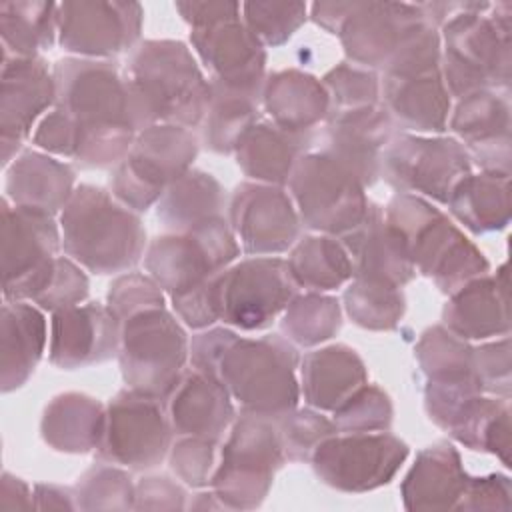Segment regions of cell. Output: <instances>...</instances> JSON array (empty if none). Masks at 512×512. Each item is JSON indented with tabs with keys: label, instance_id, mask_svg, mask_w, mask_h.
Segmentation results:
<instances>
[{
	"label": "cell",
	"instance_id": "18",
	"mask_svg": "<svg viewBox=\"0 0 512 512\" xmlns=\"http://www.w3.org/2000/svg\"><path fill=\"white\" fill-rule=\"evenodd\" d=\"M144 10L138 2L58 4V42L78 58L108 60L134 50Z\"/></svg>",
	"mask_w": 512,
	"mask_h": 512
},
{
	"label": "cell",
	"instance_id": "10",
	"mask_svg": "<svg viewBox=\"0 0 512 512\" xmlns=\"http://www.w3.org/2000/svg\"><path fill=\"white\" fill-rule=\"evenodd\" d=\"M198 154V140L190 128L152 124L140 130L114 168L110 188L116 200L134 212H146L188 170Z\"/></svg>",
	"mask_w": 512,
	"mask_h": 512
},
{
	"label": "cell",
	"instance_id": "16",
	"mask_svg": "<svg viewBox=\"0 0 512 512\" xmlns=\"http://www.w3.org/2000/svg\"><path fill=\"white\" fill-rule=\"evenodd\" d=\"M170 436L172 426L162 402L126 388L106 406L104 432L96 456L116 466L148 470L168 454Z\"/></svg>",
	"mask_w": 512,
	"mask_h": 512
},
{
	"label": "cell",
	"instance_id": "15",
	"mask_svg": "<svg viewBox=\"0 0 512 512\" xmlns=\"http://www.w3.org/2000/svg\"><path fill=\"white\" fill-rule=\"evenodd\" d=\"M408 454V444L388 430L350 432L326 438L314 450L310 462L326 486L360 494L386 486Z\"/></svg>",
	"mask_w": 512,
	"mask_h": 512
},
{
	"label": "cell",
	"instance_id": "58",
	"mask_svg": "<svg viewBox=\"0 0 512 512\" xmlns=\"http://www.w3.org/2000/svg\"><path fill=\"white\" fill-rule=\"evenodd\" d=\"M0 496H2V500H0L2 508H6L10 498H14L10 508H34V492L30 490V486L24 480H20L8 472L2 474Z\"/></svg>",
	"mask_w": 512,
	"mask_h": 512
},
{
	"label": "cell",
	"instance_id": "42",
	"mask_svg": "<svg viewBox=\"0 0 512 512\" xmlns=\"http://www.w3.org/2000/svg\"><path fill=\"white\" fill-rule=\"evenodd\" d=\"M416 358L428 384H480L474 374L472 348L444 326H432L420 336Z\"/></svg>",
	"mask_w": 512,
	"mask_h": 512
},
{
	"label": "cell",
	"instance_id": "26",
	"mask_svg": "<svg viewBox=\"0 0 512 512\" xmlns=\"http://www.w3.org/2000/svg\"><path fill=\"white\" fill-rule=\"evenodd\" d=\"M382 106L392 122L410 132H444L450 118V92L440 68L384 74Z\"/></svg>",
	"mask_w": 512,
	"mask_h": 512
},
{
	"label": "cell",
	"instance_id": "50",
	"mask_svg": "<svg viewBox=\"0 0 512 512\" xmlns=\"http://www.w3.org/2000/svg\"><path fill=\"white\" fill-rule=\"evenodd\" d=\"M106 306L122 322L126 316L144 308L166 306V298L164 290L150 274L146 276L140 272H126L110 284Z\"/></svg>",
	"mask_w": 512,
	"mask_h": 512
},
{
	"label": "cell",
	"instance_id": "34",
	"mask_svg": "<svg viewBox=\"0 0 512 512\" xmlns=\"http://www.w3.org/2000/svg\"><path fill=\"white\" fill-rule=\"evenodd\" d=\"M310 146L312 134H292L268 120H260L242 136L234 156L240 170L254 182L284 186Z\"/></svg>",
	"mask_w": 512,
	"mask_h": 512
},
{
	"label": "cell",
	"instance_id": "28",
	"mask_svg": "<svg viewBox=\"0 0 512 512\" xmlns=\"http://www.w3.org/2000/svg\"><path fill=\"white\" fill-rule=\"evenodd\" d=\"M508 274L502 264L496 276L484 274L450 294L442 310V326L462 340L508 336Z\"/></svg>",
	"mask_w": 512,
	"mask_h": 512
},
{
	"label": "cell",
	"instance_id": "7",
	"mask_svg": "<svg viewBox=\"0 0 512 512\" xmlns=\"http://www.w3.org/2000/svg\"><path fill=\"white\" fill-rule=\"evenodd\" d=\"M190 354L188 336L166 306H152L120 322L118 360L128 388L166 402Z\"/></svg>",
	"mask_w": 512,
	"mask_h": 512
},
{
	"label": "cell",
	"instance_id": "43",
	"mask_svg": "<svg viewBox=\"0 0 512 512\" xmlns=\"http://www.w3.org/2000/svg\"><path fill=\"white\" fill-rule=\"evenodd\" d=\"M344 310L360 328L394 330L406 312V298L400 286L352 278L344 290Z\"/></svg>",
	"mask_w": 512,
	"mask_h": 512
},
{
	"label": "cell",
	"instance_id": "6",
	"mask_svg": "<svg viewBox=\"0 0 512 512\" xmlns=\"http://www.w3.org/2000/svg\"><path fill=\"white\" fill-rule=\"evenodd\" d=\"M384 218L402 236L414 270L434 280L444 294L488 274L486 256L430 200L396 194L384 208Z\"/></svg>",
	"mask_w": 512,
	"mask_h": 512
},
{
	"label": "cell",
	"instance_id": "45",
	"mask_svg": "<svg viewBox=\"0 0 512 512\" xmlns=\"http://www.w3.org/2000/svg\"><path fill=\"white\" fill-rule=\"evenodd\" d=\"M304 2H242V22L266 46H282L306 22Z\"/></svg>",
	"mask_w": 512,
	"mask_h": 512
},
{
	"label": "cell",
	"instance_id": "46",
	"mask_svg": "<svg viewBox=\"0 0 512 512\" xmlns=\"http://www.w3.org/2000/svg\"><path fill=\"white\" fill-rule=\"evenodd\" d=\"M392 402L390 396L376 384L360 386L346 402L334 412L332 420L338 432H382L392 424Z\"/></svg>",
	"mask_w": 512,
	"mask_h": 512
},
{
	"label": "cell",
	"instance_id": "33",
	"mask_svg": "<svg viewBox=\"0 0 512 512\" xmlns=\"http://www.w3.org/2000/svg\"><path fill=\"white\" fill-rule=\"evenodd\" d=\"M74 190L72 166L40 150H24L6 168V198L14 206L56 216Z\"/></svg>",
	"mask_w": 512,
	"mask_h": 512
},
{
	"label": "cell",
	"instance_id": "30",
	"mask_svg": "<svg viewBox=\"0 0 512 512\" xmlns=\"http://www.w3.org/2000/svg\"><path fill=\"white\" fill-rule=\"evenodd\" d=\"M260 104L272 124L292 134H312L330 112L322 80L294 68L274 72L264 80Z\"/></svg>",
	"mask_w": 512,
	"mask_h": 512
},
{
	"label": "cell",
	"instance_id": "39",
	"mask_svg": "<svg viewBox=\"0 0 512 512\" xmlns=\"http://www.w3.org/2000/svg\"><path fill=\"white\" fill-rule=\"evenodd\" d=\"M260 96L258 90L212 82V98L202 122L204 144L216 154H234L242 136L258 122Z\"/></svg>",
	"mask_w": 512,
	"mask_h": 512
},
{
	"label": "cell",
	"instance_id": "13",
	"mask_svg": "<svg viewBox=\"0 0 512 512\" xmlns=\"http://www.w3.org/2000/svg\"><path fill=\"white\" fill-rule=\"evenodd\" d=\"M288 186L302 226L336 238L354 230L370 204L360 180L322 150L296 162Z\"/></svg>",
	"mask_w": 512,
	"mask_h": 512
},
{
	"label": "cell",
	"instance_id": "48",
	"mask_svg": "<svg viewBox=\"0 0 512 512\" xmlns=\"http://www.w3.org/2000/svg\"><path fill=\"white\" fill-rule=\"evenodd\" d=\"M280 438L284 444V454L292 462L310 460L314 450L330 436L338 434L334 420L326 418L316 408L292 410L280 420H276Z\"/></svg>",
	"mask_w": 512,
	"mask_h": 512
},
{
	"label": "cell",
	"instance_id": "47",
	"mask_svg": "<svg viewBox=\"0 0 512 512\" xmlns=\"http://www.w3.org/2000/svg\"><path fill=\"white\" fill-rule=\"evenodd\" d=\"M322 84L330 98V112H346L380 104V82L368 68L342 62L324 74Z\"/></svg>",
	"mask_w": 512,
	"mask_h": 512
},
{
	"label": "cell",
	"instance_id": "1",
	"mask_svg": "<svg viewBox=\"0 0 512 512\" xmlns=\"http://www.w3.org/2000/svg\"><path fill=\"white\" fill-rule=\"evenodd\" d=\"M192 368L216 378L244 412L280 420L298 406V350L280 334L240 336L204 328L190 342Z\"/></svg>",
	"mask_w": 512,
	"mask_h": 512
},
{
	"label": "cell",
	"instance_id": "17",
	"mask_svg": "<svg viewBox=\"0 0 512 512\" xmlns=\"http://www.w3.org/2000/svg\"><path fill=\"white\" fill-rule=\"evenodd\" d=\"M228 224L248 256H276L290 250L302 226L290 192L262 182H242L234 188Z\"/></svg>",
	"mask_w": 512,
	"mask_h": 512
},
{
	"label": "cell",
	"instance_id": "44",
	"mask_svg": "<svg viewBox=\"0 0 512 512\" xmlns=\"http://www.w3.org/2000/svg\"><path fill=\"white\" fill-rule=\"evenodd\" d=\"M76 504L82 510H126L134 508L136 486L116 464L98 462L88 468L74 486Z\"/></svg>",
	"mask_w": 512,
	"mask_h": 512
},
{
	"label": "cell",
	"instance_id": "32",
	"mask_svg": "<svg viewBox=\"0 0 512 512\" xmlns=\"http://www.w3.org/2000/svg\"><path fill=\"white\" fill-rule=\"evenodd\" d=\"M42 308L26 300H4L0 322V384L12 392L28 382L46 348Z\"/></svg>",
	"mask_w": 512,
	"mask_h": 512
},
{
	"label": "cell",
	"instance_id": "9",
	"mask_svg": "<svg viewBox=\"0 0 512 512\" xmlns=\"http://www.w3.org/2000/svg\"><path fill=\"white\" fill-rule=\"evenodd\" d=\"M240 252L228 218H218L154 238L144 252V266L164 294L176 300L206 288Z\"/></svg>",
	"mask_w": 512,
	"mask_h": 512
},
{
	"label": "cell",
	"instance_id": "23",
	"mask_svg": "<svg viewBox=\"0 0 512 512\" xmlns=\"http://www.w3.org/2000/svg\"><path fill=\"white\" fill-rule=\"evenodd\" d=\"M394 122L382 104L346 112H328L320 150L348 168L360 184L380 178V156L392 138Z\"/></svg>",
	"mask_w": 512,
	"mask_h": 512
},
{
	"label": "cell",
	"instance_id": "2",
	"mask_svg": "<svg viewBox=\"0 0 512 512\" xmlns=\"http://www.w3.org/2000/svg\"><path fill=\"white\" fill-rule=\"evenodd\" d=\"M56 108L76 126L80 168H116L142 130L128 78L110 60L62 58L54 64Z\"/></svg>",
	"mask_w": 512,
	"mask_h": 512
},
{
	"label": "cell",
	"instance_id": "54",
	"mask_svg": "<svg viewBox=\"0 0 512 512\" xmlns=\"http://www.w3.org/2000/svg\"><path fill=\"white\" fill-rule=\"evenodd\" d=\"M508 510L510 508V478L504 474L470 476L464 496L456 510Z\"/></svg>",
	"mask_w": 512,
	"mask_h": 512
},
{
	"label": "cell",
	"instance_id": "12",
	"mask_svg": "<svg viewBox=\"0 0 512 512\" xmlns=\"http://www.w3.org/2000/svg\"><path fill=\"white\" fill-rule=\"evenodd\" d=\"M212 290L218 320L242 332L270 328L298 294L286 258L280 256L234 262L212 280Z\"/></svg>",
	"mask_w": 512,
	"mask_h": 512
},
{
	"label": "cell",
	"instance_id": "52",
	"mask_svg": "<svg viewBox=\"0 0 512 512\" xmlns=\"http://www.w3.org/2000/svg\"><path fill=\"white\" fill-rule=\"evenodd\" d=\"M474 374L482 392L496 394L498 398L510 396V340L504 336L498 342L472 348Z\"/></svg>",
	"mask_w": 512,
	"mask_h": 512
},
{
	"label": "cell",
	"instance_id": "14",
	"mask_svg": "<svg viewBox=\"0 0 512 512\" xmlns=\"http://www.w3.org/2000/svg\"><path fill=\"white\" fill-rule=\"evenodd\" d=\"M472 172L456 138L392 134L380 156V176L398 192L446 204L456 184Z\"/></svg>",
	"mask_w": 512,
	"mask_h": 512
},
{
	"label": "cell",
	"instance_id": "37",
	"mask_svg": "<svg viewBox=\"0 0 512 512\" xmlns=\"http://www.w3.org/2000/svg\"><path fill=\"white\" fill-rule=\"evenodd\" d=\"M226 194L220 182L202 170H188L156 202L158 220L172 232L226 218Z\"/></svg>",
	"mask_w": 512,
	"mask_h": 512
},
{
	"label": "cell",
	"instance_id": "22",
	"mask_svg": "<svg viewBox=\"0 0 512 512\" xmlns=\"http://www.w3.org/2000/svg\"><path fill=\"white\" fill-rule=\"evenodd\" d=\"M120 320L106 304L86 302L52 312L48 358L56 368L76 370L118 356Z\"/></svg>",
	"mask_w": 512,
	"mask_h": 512
},
{
	"label": "cell",
	"instance_id": "11",
	"mask_svg": "<svg viewBox=\"0 0 512 512\" xmlns=\"http://www.w3.org/2000/svg\"><path fill=\"white\" fill-rule=\"evenodd\" d=\"M60 224L52 214L14 206L2 198V296L36 302L50 286L58 252Z\"/></svg>",
	"mask_w": 512,
	"mask_h": 512
},
{
	"label": "cell",
	"instance_id": "21",
	"mask_svg": "<svg viewBox=\"0 0 512 512\" xmlns=\"http://www.w3.org/2000/svg\"><path fill=\"white\" fill-rule=\"evenodd\" d=\"M448 128L484 172L510 174V90L486 88L458 98Z\"/></svg>",
	"mask_w": 512,
	"mask_h": 512
},
{
	"label": "cell",
	"instance_id": "24",
	"mask_svg": "<svg viewBox=\"0 0 512 512\" xmlns=\"http://www.w3.org/2000/svg\"><path fill=\"white\" fill-rule=\"evenodd\" d=\"M190 44L192 52L210 72L212 82L262 92L266 50L242 18L192 28Z\"/></svg>",
	"mask_w": 512,
	"mask_h": 512
},
{
	"label": "cell",
	"instance_id": "8",
	"mask_svg": "<svg viewBox=\"0 0 512 512\" xmlns=\"http://www.w3.org/2000/svg\"><path fill=\"white\" fill-rule=\"evenodd\" d=\"M284 460L276 420L242 410L232 422L230 436L210 478L212 492L224 508H256L268 494Z\"/></svg>",
	"mask_w": 512,
	"mask_h": 512
},
{
	"label": "cell",
	"instance_id": "31",
	"mask_svg": "<svg viewBox=\"0 0 512 512\" xmlns=\"http://www.w3.org/2000/svg\"><path fill=\"white\" fill-rule=\"evenodd\" d=\"M366 382L362 358L346 344L312 350L300 360V394L310 408L320 412H334Z\"/></svg>",
	"mask_w": 512,
	"mask_h": 512
},
{
	"label": "cell",
	"instance_id": "29",
	"mask_svg": "<svg viewBox=\"0 0 512 512\" xmlns=\"http://www.w3.org/2000/svg\"><path fill=\"white\" fill-rule=\"evenodd\" d=\"M468 472L462 466L458 450L446 442H434L418 452L408 470L400 492L408 510H450L458 508Z\"/></svg>",
	"mask_w": 512,
	"mask_h": 512
},
{
	"label": "cell",
	"instance_id": "55",
	"mask_svg": "<svg viewBox=\"0 0 512 512\" xmlns=\"http://www.w3.org/2000/svg\"><path fill=\"white\" fill-rule=\"evenodd\" d=\"M184 490L166 476L142 478L136 486L134 508H184Z\"/></svg>",
	"mask_w": 512,
	"mask_h": 512
},
{
	"label": "cell",
	"instance_id": "20",
	"mask_svg": "<svg viewBox=\"0 0 512 512\" xmlns=\"http://www.w3.org/2000/svg\"><path fill=\"white\" fill-rule=\"evenodd\" d=\"M0 84L2 166L8 168L12 154L20 150L22 140L38 126V118L56 106V82L46 60L40 56H2Z\"/></svg>",
	"mask_w": 512,
	"mask_h": 512
},
{
	"label": "cell",
	"instance_id": "36",
	"mask_svg": "<svg viewBox=\"0 0 512 512\" xmlns=\"http://www.w3.org/2000/svg\"><path fill=\"white\" fill-rule=\"evenodd\" d=\"M446 206L474 234L502 230L510 222V174L470 172L456 184Z\"/></svg>",
	"mask_w": 512,
	"mask_h": 512
},
{
	"label": "cell",
	"instance_id": "56",
	"mask_svg": "<svg viewBox=\"0 0 512 512\" xmlns=\"http://www.w3.org/2000/svg\"><path fill=\"white\" fill-rule=\"evenodd\" d=\"M176 10L192 28H206L242 18L238 2H176Z\"/></svg>",
	"mask_w": 512,
	"mask_h": 512
},
{
	"label": "cell",
	"instance_id": "3",
	"mask_svg": "<svg viewBox=\"0 0 512 512\" xmlns=\"http://www.w3.org/2000/svg\"><path fill=\"white\" fill-rule=\"evenodd\" d=\"M440 28V72L450 96L510 90L512 2H456Z\"/></svg>",
	"mask_w": 512,
	"mask_h": 512
},
{
	"label": "cell",
	"instance_id": "51",
	"mask_svg": "<svg viewBox=\"0 0 512 512\" xmlns=\"http://www.w3.org/2000/svg\"><path fill=\"white\" fill-rule=\"evenodd\" d=\"M88 276L82 266L74 262L70 256H58L56 272L46 288V292L34 302L38 308L48 312H58L76 304H82L88 296Z\"/></svg>",
	"mask_w": 512,
	"mask_h": 512
},
{
	"label": "cell",
	"instance_id": "57",
	"mask_svg": "<svg viewBox=\"0 0 512 512\" xmlns=\"http://www.w3.org/2000/svg\"><path fill=\"white\" fill-rule=\"evenodd\" d=\"M34 508H78L76 492L74 488H64L56 484H36Z\"/></svg>",
	"mask_w": 512,
	"mask_h": 512
},
{
	"label": "cell",
	"instance_id": "27",
	"mask_svg": "<svg viewBox=\"0 0 512 512\" xmlns=\"http://www.w3.org/2000/svg\"><path fill=\"white\" fill-rule=\"evenodd\" d=\"M234 418L228 390L216 378L196 368L184 370L168 396V420L178 436L220 442Z\"/></svg>",
	"mask_w": 512,
	"mask_h": 512
},
{
	"label": "cell",
	"instance_id": "5",
	"mask_svg": "<svg viewBox=\"0 0 512 512\" xmlns=\"http://www.w3.org/2000/svg\"><path fill=\"white\" fill-rule=\"evenodd\" d=\"M58 224L64 254L92 274L126 272L144 256L146 230L138 212L100 186H76Z\"/></svg>",
	"mask_w": 512,
	"mask_h": 512
},
{
	"label": "cell",
	"instance_id": "38",
	"mask_svg": "<svg viewBox=\"0 0 512 512\" xmlns=\"http://www.w3.org/2000/svg\"><path fill=\"white\" fill-rule=\"evenodd\" d=\"M294 284L306 292H330L352 280V260L340 238L304 236L286 258Z\"/></svg>",
	"mask_w": 512,
	"mask_h": 512
},
{
	"label": "cell",
	"instance_id": "35",
	"mask_svg": "<svg viewBox=\"0 0 512 512\" xmlns=\"http://www.w3.org/2000/svg\"><path fill=\"white\" fill-rule=\"evenodd\" d=\"M106 408L92 396L64 392L52 398L42 416V438L58 452L86 454L98 448Z\"/></svg>",
	"mask_w": 512,
	"mask_h": 512
},
{
	"label": "cell",
	"instance_id": "19",
	"mask_svg": "<svg viewBox=\"0 0 512 512\" xmlns=\"http://www.w3.org/2000/svg\"><path fill=\"white\" fill-rule=\"evenodd\" d=\"M422 24L428 22L418 4L350 2L336 36L352 64L384 70L402 42Z\"/></svg>",
	"mask_w": 512,
	"mask_h": 512
},
{
	"label": "cell",
	"instance_id": "25",
	"mask_svg": "<svg viewBox=\"0 0 512 512\" xmlns=\"http://www.w3.org/2000/svg\"><path fill=\"white\" fill-rule=\"evenodd\" d=\"M340 240L352 260V278H370L402 288L416 276L402 236L386 222L384 208L376 202L368 204L362 222Z\"/></svg>",
	"mask_w": 512,
	"mask_h": 512
},
{
	"label": "cell",
	"instance_id": "4",
	"mask_svg": "<svg viewBox=\"0 0 512 512\" xmlns=\"http://www.w3.org/2000/svg\"><path fill=\"white\" fill-rule=\"evenodd\" d=\"M126 78L142 130L152 124L198 128L212 98L194 52L180 40H144L130 52Z\"/></svg>",
	"mask_w": 512,
	"mask_h": 512
},
{
	"label": "cell",
	"instance_id": "41",
	"mask_svg": "<svg viewBox=\"0 0 512 512\" xmlns=\"http://www.w3.org/2000/svg\"><path fill=\"white\" fill-rule=\"evenodd\" d=\"M342 328L340 302L324 292L296 294L280 318L282 336L294 346L312 348L332 336Z\"/></svg>",
	"mask_w": 512,
	"mask_h": 512
},
{
	"label": "cell",
	"instance_id": "49",
	"mask_svg": "<svg viewBox=\"0 0 512 512\" xmlns=\"http://www.w3.org/2000/svg\"><path fill=\"white\" fill-rule=\"evenodd\" d=\"M216 448L218 442L214 440L182 436L170 450V468L192 488L208 486L218 464Z\"/></svg>",
	"mask_w": 512,
	"mask_h": 512
},
{
	"label": "cell",
	"instance_id": "40",
	"mask_svg": "<svg viewBox=\"0 0 512 512\" xmlns=\"http://www.w3.org/2000/svg\"><path fill=\"white\" fill-rule=\"evenodd\" d=\"M2 56L34 58L58 36V4L2 2L0 4Z\"/></svg>",
	"mask_w": 512,
	"mask_h": 512
},
{
	"label": "cell",
	"instance_id": "53",
	"mask_svg": "<svg viewBox=\"0 0 512 512\" xmlns=\"http://www.w3.org/2000/svg\"><path fill=\"white\" fill-rule=\"evenodd\" d=\"M76 140L78 136L74 122L56 106L38 122L32 134V142L40 150L64 158H74Z\"/></svg>",
	"mask_w": 512,
	"mask_h": 512
}]
</instances>
